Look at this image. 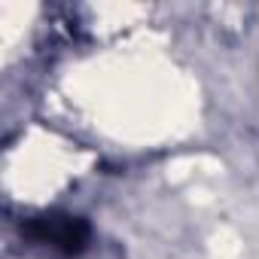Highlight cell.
I'll return each mask as SVG.
<instances>
[{
	"instance_id": "obj_1",
	"label": "cell",
	"mask_w": 259,
	"mask_h": 259,
	"mask_svg": "<svg viewBox=\"0 0 259 259\" xmlns=\"http://www.w3.org/2000/svg\"><path fill=\"white\" fill-rule=\"evenodd\" d=\"M22 238L37 241V244H49L52 250H58L64 256H79L92 241V226L82 217L52 210V213H40V217L25 220Z\"/></svg>"
}]
</instances>
